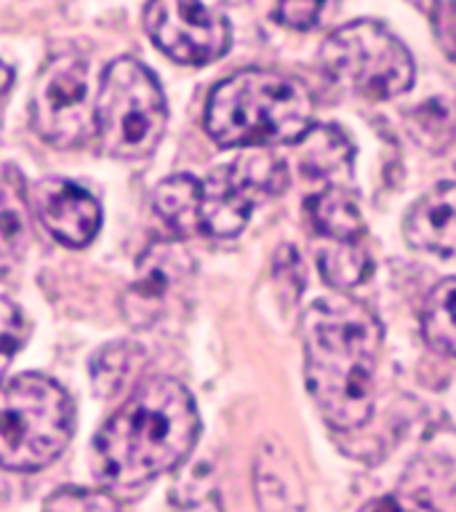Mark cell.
I'll return each instance as SVG.
<instances>
[{
    "label": "cell",
    "instance_id": "obj_1",
    "mask_svg": "<svg viewBox=\"0 0 456 512\" xmlns=\"http://www.w3.org/2000/svg\"><path fill=\"white\" fill-rule=\"evenodd\" d=\"M198 435L200 416L190 390L171 376H150L96 435V475L115 491L142 488L179 467Z\"/></svg>",
    "mask_w": 456,
    "mask_h": 512
},
{
    "label": "cell",
    "instance_id": "obj_2",
    "mask_svg": "<svg viewBox=\"0 0 456 512\" xmlns=\"http://www.w3.org/2000/svg\"><path fill=\"white\" fill-rule=\"evenodd\" d=\"M304 376L315 406L336 430H355L374 408L382 326L358 299L323 296L304 315Z\"/></svg>",
    "mask_w": 456,
    "mask_h": 512
},
{
    "label": "cell",
    "instance_id": "obj_3",
    "mask_svg": "<svg viewBox=\"0 0 456 512\" xmlns=\"http://www.w3.org/2000/svg\"><path fill=\"white\" fill-rule=\"evenodd\" d=\"M315 102L286 72L240 70L208 94L206 131L219 147H270L302 142Z\"/></svg>",
    "mask_w": 456,
    "mask_h": 512
},
{
    "label": "cell",
    "instance_id": "obj_4",
    "mask_svg": "<svg viewBox=\"0 0 456 512\" xmlns=\"http://www.w3.org/2000/svg\"><path fill=\"white\" fill-rule=\"evenodd\" d=\"M75 406L43 374H16L0 382V467L38 472L70 446Z\"/></svg>",
    "mask_w": 456,
    "mask_h": 512
},
{
    "label": "cell",
    "instance_id": "obj_5",
    "mask_svg": "<svg viewBox=\"0 0 456 512\" xmlns=\"http://www.w3.org/2000/svg\"><path fill=\"white\" fill-rule=\"evenodd\" d=\"M168 126V107L158 78L142 62L120 56L107 67L96 94V136L112 158H147Z\"/></svg>",
    "mask_w": 456,
    "mask_h": 512
},
{
    "label": "cell",
    "instance_id": "obj_6",
    "mask_svg": "<svg viewBox=\"0 0 456 512\" xmlns=\"http://www.w3.org/2000/svg\"><path fill=\"white\" fill-rule=\"evenodd\" d=\"M320 64L334 83L366 99H395L414 86L416 70L408 48L371 19L331 32L320 48Z\"/></svg>",
    "mask_w": 456,
    "mask_h": 512
},
{
    "label": "cell",
    "instance_id": "obj_7",
    "mask_svg": "<svg viewBox=\"0 0 456 512\" xmlns=\"http://www.w3.org/2000/svg\"><path fill=\"white\" fill-rule=\"evenodd\" d=\"M288 182L286 166L272 152H243L227 166L200 179V232L211 238H235L262 200L278 195Z\"/></svg>",
    "mask_w": 456,
    "mask_h": 512
},
{
    "label": "cell",
    "instance_id": "obj_8",
    "mask_svg": "<svg viewBox=\"0 0 456 512\" xmlns=\"http://www.w3.org/2000/svg\"><path fill=\"white\" fill-rule=\"evenodd\" d=\"M32 126L54 147H78L96 134L88 59L62 51L43 64L32 88Z\"/></svg>",
    "mask_w": 456,
    "mask_h": 512
},
{
    "label": "cell",
    "instance_id": "obj_9",
    "mask_svg": "<svg viewBox=\"0 0 456 512\" xmlns=\"http://www.w3.org/2000/svg\"><path fill=\"white\" fill-rule=\"evenodd\" d=\"M144 27L152 43L174 62L203 67L230 51L232 30L227 16L206 3L163 0L144 11Z\"/></svg>",
    "mask_w": 456,
    "mask_h": 512
},
{
    "label": "cell",
    "instance_id": "obj_10",
    "mask_svg": "<svg viewBox=\"0 0 456 512\" xmlns=\"http://www.w3.org/2000/svg\"><path fill=\"white\" fill-rule=\"evenodd\" d=\"M192 272L190 254L179 240H158L144 251L134 283L123 294V315L134 326H150L163 315L168 296Z\"/></svg>",
    "mask_w": 456,
    "mask_h": 512
},
{
    "label": "cell",
    "instance_id": "obj_11",
    "mask_svg": "<svg viewBox=\"0 0 456 512\" xmlns=\"http://www.w3.org/2000/svg\"><path fill=\"white\" fill-rule=\"evenodd\" d=\"M32 208L54 240L70 248H86L99 235L102 206L99 200L67 179H43L32 187Z\"/></svg>",
    "mask_w": 456,
    "mask_h": 512
},
{
    "label": "cell",
    "instance_id": "obj_12",
    "mask_svg": "<svg viewBox=\"0 0 456 512\" xmlns=\"http://www.w3.org/2000/svg\"><path fill=\"white\" fill-rule=\"evenodd\" d=\"M403 235L408 246L435 256H456V184L443 182L408 208Z\"/></svg>",
    "mask_w": 456,
    "mask_h": 512
},
{
    "label": "cell",
    "instance_id": "obj_13",
    "mask_svg": "<svg viewBox=\"0 0 456 512\" xmlns=\"http://www.w3.org/2000/svg\"><path fill=\"white\" fill-rule=\"evenodd\" d=\"M254 496L259 512H304L302 475L296 470L294 459L275 440H264L256 451L254 462Z\"/></svg>",
    "mask_w": 456,
    "mask_h": 512
},
{
    "label": "cell",
    "instance_id": "obj_14",
    "mask_svg": "<svg viewBox=\"0 0 456 512\" xmlns=\"http://www.w3.org/2000/svg\"><path fill=\"white\" fill-rule=\"evenodd\" d=\"M307 211H310L312 227L334 243H360L366 232L360 206L350 192L339 187H328L307 200Z\"/></svg>",
    "mask_w": 456,
    "mask_h": 512
},
{
    "label": "cell",
    "instance_id": "obj_15",
    "mask_svg": "<svg viewBox=\"0 0 456 512\" xmlns=\"http://www.w3.org/2000/svg\"><path fill=\"white\" fill-rule=\"evenodd\" d=\"M144 350L134 342H112L91 358V384L99 398L112 400L131 387L144 368Z\"/></svg>",
    "mask_w": 456,
    "mask_h": 512
},
{
    "label": "cell",
    "instance_id": "obj_16",
    "mask_svg": "<svg viewBox=\"0 0 456 512\" xmlns=\"http://www.w3.org/2000/svg\"><path fill=\"white\" fill-rule=\"evenodd\" d=\"M198 198H200V182L187 174L168 176L155 187L152 203L160 219L176 232V235H192L200 232V216H198Z\"/></svg>",
    "mask_w": 456,
    "mask_h": 512
},
{
    "label": "cell",
    "instance_id": "obj_17",
    "mask_svg": "<svg viewBox=\"0 0 456 512\" xmlns=\"http://www.w3.org/2000/svg\"><path fill=\"white\" fill-rule=\"evenodd\" d=\"M422 331L432 350L456 358V278L443 280L427 294Z\"/></svg>",
    "mask_w": 456,
    "mask_h": 512
},
{
    "label": "cell",
    "instance_id": "obj_18",
    "mask_svg": "<svg viewBox=\"0 0 456 512\" xmlns=\"http://www.w3.org/2000/svg\"><path fill=\"white\" fill-rule=\"evenodd\" d=\"M27 206H24L22 187L0 176V270H6L24 256L27 248Z\"/></svg>",
    "mask_w": 456,
    "mask_h": 512
},
{
    "label": "cell",
    "instance_id": "obj_19",
    "mask_svg": "<svg viewBox=\"0 0 456 512\" xmlns=\"http://www.w3.org/2000/svg\"><path fill=\"white\" fill-rule=\"evenodd\" d=\"M302 147V168L310 176H334L352 163V144L336 126L310 128Z\"/></svg>",
    "mask_w": 456,
    "mask_h": 512
},
{
    "label": "cell",
    "instance_id": "obj_20",
    "mask_svg": "<svg viewBox=\"0 0 456 512\" xmlns=\"http://www.w3.org/2000/svg\"><path fill=\"white\" fill-rule=\"evenodd\" d=\"M318 267L326 283L344 291V288L360 286L368 278L371 259H368V251L360 243H334V246L320 248Z\"/></svg>",
    "mask_w": 456,
    "mask_h": 512
},
{
    "label": "cell",
    "instance_id": "obj_21",
    "mask_svg": "<svg viewBox=\"0 0 456 512\" xmlns=\"http://www.w3.org/2000/svg\"><path fill=\"white\" fill-rule=\"evenodd\" d=\"M43 512H123L110 491L91 488H62L46 499Z\"/></svg>",
    "mask_w": 456,
    "mask_h": 512
},
{
    "label": "cell",
    "instance_id": "obj_22",
    "mask_svg": "<svg viewBox=\"0 0 456 512\" xmlns=\"http://www.w3.org/2000/svg\"><path fill=\"white\" fill-rule=\"evenodd\" d=\"M24 344V315L11 299L0 296V363Z\"/></svg>",
    "mask_w": 456,
    "mask_h": 512
},
{
    "label": "cell",
    "instance_id": "obj_23",
    "mask_svg": "<svg viewBox=\"0 0 456 512\" xmlns=\"http://www.w3.org/2000/svg\"><path fill=\"white\" fill-rule=\"evenodd\" d=\"M331 6H323V3H283V6L275 8V16L286 27H294V30H310L315 24H320V16L328 14Z\"/></svg>",
    "mask_w": 456,
    "mask_h": 512
},
{
    "label": "cell",
    "instance_id": "obj_24",
    "mask_svg": "<svg viewBox=\"0 0 456 512\" xmlns=\"http://www.w3.org/2000/svg\"><path fill=\"white\" fill-rule=\"evenodd\" d=\"M432 30L440 48L456 62V3H440L432 8Z\"/></svg>",
    "mask_w": 456,
    "mask_h": 512
},
{
    "label": "cell",
    "instance_id": "obj_25",
    "mask_svg": "<svg viewBox=\"0 0 456 512\" xmlns=\"http://www.w3.org/2000/svg\"><path fill=\"white\" fill-rule=\"evenodd\" d=\"M360 512H435L427 502L416 499V496L395 494V496H382V499H374L371 504H366Z\"/></svg>",
    "mask_w": 456,
    "mask_h": 512
},
{
    "label": "cell",
    "instance_id": "obj_26",
    "mask_svg": "<svg viewBox=\"0 0 456 512\" xmlns=\"http://www.w3.org/2000/svg\"><path fill=\"white\" fill-rule=\"evenodd\" d=\"M11 83H14V70H11L6 62H0V94H3V91H8V88H11Z\"/></svg>",
    "mask_w": 456,
    "mask_h": 512
}]
</instances>
